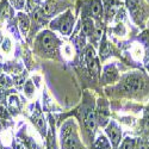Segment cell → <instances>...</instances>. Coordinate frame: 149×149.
I'll use <instances>...</instances> for the list:
<instances>
[{
	"label": "cell",
	"mask_w": 149,
	"mask_h": 149,
	"mask_svg": "<svg viewBox=\"0 0 149 149\" xmlns=\"http://www.w3.org/2000/svg\"><path fill=\"white\" fill-rule=\"evenodd\" d=\"M125 3L132 19L137 24H142V20L144 18L143 0H125Z\"/></svg>",
	"instance_id": "8992f818"
},
{
	"label": "cell",
	"mask_w": 149,
	"mask_h": 149,
	"mask_svg": "<svg viewBox=\"0 0 149 149\" xmlns=\"http://www.w3.org/2000/svg\"><path fill=\"white\" fill-rule=\"evenodd\" d=\"M82 120H84L86 130H87L93 136L94 130H95V125H97V117H95L93 107H91V106L84 107V111H82Z\"/></svg>",
	"instance_id": "52a82bcc"
},
{
	"label": "cell",
	"mask_w": 149,
	"mask_h": 149,
	"mask_svg": "<svg viewBox=\"0 0 149 149\" xmlns=\"http://www.w3.org/2000/svg\"><path fill=\"white\" fill-rule=\"evenodd\" d=\"M74 26V16L70 10H67L63 15H60L50 23V28L58 30L63 36H69Z\"/></svg>",
	"instance_id": "3957f363"
},
{
	"label": "cell",
	"mask_w": 149,
	"mask_h": 149,
	"mask_svg": "<svg viewBox=\"0 0 149 149\" xmlns=\"http://www.w3.org/2000/svg\"><path fill=\"white\" fill-rule=\"evenodd\" d=\"M110 55H111V44H109L106 42V40L104 38L103 44L100 47V57H102V60H105Z\"/></svg>",
	"instance_id": "5bb4252c"
},
{
	"label": "cell",
	"mask_w": 149,
	"mask_h": 149,
	"mask_svg": "<svg viewBox=\"0 0 149 149\" xmlns=\"http://www.w3.org/2000/svg\"><path fill=\"white\" fill-rule=\"evenodd\" d=\"M106 134L109 136L111 143H112L113 148H117L120 142V137H122V131H120L119 127L115 122H110L109 125L106 127Z\"/></svg>",
	"instance_id": "9c48e42d"
},
{
	"label": "cell",
	"mask_w": 149,
	"mask_h": 149,
	"mask_svg": "<svg viewBox=\"0 0 149 149\" xmlns=\"http://www.w3.org/2000/svg\"><path fill=\"white\" fill-rule=\"evenodd\" d=\"M119 149H135V140L131 137H128L123 141Z\"/></svg>",
	"instance_id": "9a60e30c"
},
{
	"label": "cell",
	"mask_w": 149,
	"mask_h": 149,
	"mask_svg": "<svg viewBox=\"0 0 149 149\" xmlns=\"http://www.w3.org/2000/svg\"><path fill=\"white\" fill-rule=\"evenodd\" d=\"M137 149H148V146H147V143H146V142H143V141H139Z\"/></svg>",
	"instance_id": "ffe728a7"
},
{
	"label": "cell",
	"mask_w": 149,
	"mask_h": 149,
	"mask_svg": "<svg viewBox=\"0 0 149 149\" xmlns=\"http://www.w3.org/2000/svg\"><path fill=\"white\" fill-rule=\"evenodd\" d=\"M103 8L104 6L100 0H85L81 11V17L91 18L99 22L103 18Z\"/></svg>",
	"instance_id": "277c9868"
},
{
	"label": "cell",
	"mask_w": 149,
	"mask_h": 149,
	"mask_svg": "<svg viewBox=\"0 0 149 149\" xmlns=\"http://www.w3.org/2000/svg\"><path fill=\"white\" fill-rule=\"evenodd\" d=\"M58 44L60 42L56 35L49 30H45L42 33H40L38 38H37V47L40 48L41 53H45V54L57 53Z\"/></svg>",
	"instance_id": "7a4b0ae2"
},
{
	"label": "cell",
	"mask_w": 149,
	"mask_h": 149,
	"mask_svg": "<svg viewBox=\"0 0 149 149\" xmlns=\"http://www.w3.org/2000/svg\"><path fill=\"white\" fill-rule=\"evenodd\" d=\"M3 49H4V52H10V49H11V42H10V40L8 38H6L5 41H4V44H3Z\"/></svg>",
	"instance_id": "ac0fdd59"
},
{
	"label": "cell",
	"mask_w": 149,
	"mask_h": 149,
	"mask_svg": "<svg viewBox=\"0 0 149 149\" xmlns=\"http://www.w3.org/2000/svg\"><path fill=\"white\" fill-rule=\"evenodd\" d=\"M24 92H25L26 97H29V98H31V97L33 95L35 86H33V84H32L31 81H28V82L25 84V86H24Z\"/></svg>",
	"instance_id": "2e32d148"
},
{
	"label": "cell",
	"mask_w": 149,
	"mask_h": 149,
	"mask_svg": "<svg viewBox=\"0 0 149 149\" xmlns=\"http://www.w3.org/2000/svg\"><path fill=\"white\" fill-rule=\"evenodd\" d=\"M85 60H86V65H87L88 70L91 72V74L97 75V74L99 73V63L97 61L95 52H94V49L92 47H87V49H86Z\"/></svg>",
	"instance_id": "ba28073f"
},
{
	"label": "cell",
	"mask_w": 149,
	"mask_h": 149,
	"mask_svg": "<svg viewBox=\"0 0 149 149\" xmlns=\"http://www.w3.org/2000/svg\"><path fill=\"white\" fill-rule=\"evenodd\" d=\"M94 149H111V144L104 135H100L94 143Z\"/></svg>",
	"instance_id": "7c38bea8"
},
{
	"label": "cell",
	"mask_w": 149,
	"mask_h": 149,
	"mask_svg": "<svg viewBox=\"0 0 149 149\" xmlns=\"http://www.w3.org/2000/svg\"><path fill=\"white\" fill-rule=\"evenodd\" d=\"M18 23H19V28H20V31L25 36L29 28H30V20H29V17L23 13V12H20V13L18 15Z\"/></svg>",
	"instance_id": "8fae6325"
},
{
	"label": "cell",
	"mask_w": 149,
	"mask_h": 149,
	"mask_svg": "<svg viewBox=\"0 0 149 149\" xmlns=\"http://www.w3.org/2000/svg\"><path fill=\"white\" fill-rule=\"evenodd\" d=\"M60 139L62 149H85L79 140L77 125L73 120H68L62 125Z\"/></svg>",
	"instance_id": "6da1fadb"
},
{
	"label": "cell",
	"mask_w": 149,
	"mask_h": 149,
	"mask_svg": "<svg viewBox=\"0 0 149 149\" xmlns=\"http://www.w3.org/2000/svg\"><path fill=\"white\" fill-rule=\"evenodd\" d=\"M0 84L4 85V86H10V85H11V80H10V78H7L6 75H4L1 79H0Z\"/></svg>",
	"instance_id": "d6986e66"
},
{
	"label": "cell",
	"mask_w": 149,
	"mask_h": 149,
	"mask_svg": "<svg viewBox=\"0 0 149 149\" xmlns=\"http://www.w3.org/2000/svg\"><path fill=\"white\" fill-rule=\"evenodd\" d=\"M97 122L100 127H105L109 120V109H107V104L105 103V100H99L98 107H97Z\"/></svg>",
	"instance_id": "30bf717a"
},
{
	"label": "cell",
	"mask_w": 149,
	"mask_h": 149,
	"mask_svg": "<svg viewBox=\"0 0 149 149\" xmlns=\"http://www.w3.org/2000/svg\"><path fill=\"white\" fill-rule=\"evenodd\" d=\"M7 106H8V110L12 111V112H16V111H18V109H19V100H18V97L15 95V94L10 95L8 102H7Z\"/></svg>",
	"instance_id": "4fadbf2b"
},
{
	"label": "cell",
	"mask_w": 149,
	"mask_h": 149,
	"mask_svg": "<svg viewBox=\"0 0 149 149\" xmlns=\"http://www.w3.org/2000/svg\"><path fill=\"white\" fill-rule=\"evenodd\" d=\"M11 1L17 10H22L24 6H25V0H11Z\"/></svg>",
	"instance_id": "e0dca14e"
},
{
	"label": "cell",
	"mask_w": 149,
	"mask_h": 149,
	"mask_svg": "<svg viewBox=\"0 0 149 149\" xmlns=\"http://www.w3.org/2000/svg\"><path fill=\"white\" fill-rule=\"evenodd\" d=\"M144 84L146 81L143 77L137 75V74H131V75H128L127 78H124L120 85V88L122 91L127 93H137L143 90Z\"/></svg>",
	"instance_id": "5b68a950"
},
{
	"label": "cell",
	"mask_w": 149,
	"mask_h": 149,
	"mask_svg": "<svg viewBox=\"0 0 149 149\" xmlns=\"http://www.w3.org/2000/svg\"><path fill=\"white\" fill-rule=\"evenodd\" d=\"M147 68H148V70H149V65H148V66H147Z\"/></svg>",
	"instance_id": "44dd1931"
}]
</instances>
